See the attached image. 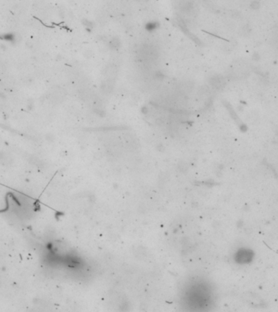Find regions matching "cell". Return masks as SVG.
Masks as SVG:
<instances>
[{
    "mask_svg": "<svg viewBox=\"0 0 278 312\" xmlns=\"http://www.w3.org/2000/svg\"><path fill=\"white\" fill-rule=\"evenodd\" d=\"M82 24L84 25V27L85 28L87 32L90 33L92 31V29H94V23L92 22L91 20H86V19H84L82 20Z\"/></svg>",
    "mask_w": 278,
    "mask_h": 312,
    "instance_id": "cell-5",
    "label": "cell"
},
{
    "mask_svg": "<svg viewBox=\"0 0 278 312\" xmlns=\"http://www.w3.org/2000/svg\"><path fill=\"white\" fill-rule=\"evenodd\" d=\"M105 76L107 77V79L110 80V79H112V78H114V77H116V76L117 74V69H116V66H114V65H109V66H107V68H106V70H105Z\"/></svg>",
    "mask_w": 278,
    "mask_h": 312,
    "instance_id": "cell-3",
    "label": "cell"
},
{
    "mask_svg": "<svg viewBox=\"0 0 278 312\" xmlns=\"http://www.w3.org/2000/svg\"><path fill=\"white\" fill-rule=\"evenodd\" d=\"M159 28V23L155 20H151L146 23L145 25V29L148 33H153L156 31Z\"/></svg>",
    "mask_w": 278,
    "mask_h": 312,
    "instance_id": "cell-2",
    "label": "cell"
},
{
    "mask_svg": "<svg viewBox=\"0 0 278 312\" xmlns=\"http://www.w3.org/2000/svg\"><path fill=\"white\" fill-rule=\"evenodd\" d=\"M109 47L112 50H116L120 47V41L118 37H112L109 41Z\"/></svg>",
    "mask_w": 278,
    "mask_h": 312,
    "instance_id": "cell-4",
    "label": "cell"
},
{
    "mask_svg": "<svg viewBox=\"0 0 278 312\" xmlns=\"http://www.w3.org/2000/svg\"><path fill=\"white\" fill-rule=\"evenodd\" d=\"M255 253L248 248H240L234 255V260L237 263L245 265L251 263L254 259Z\"/></svg>",
    "mask_w": 278,
    "mask_h": 312,
    "instance_id": "cell-1",
    "label": "cell"
},
{
    "mask_svg": "<svg viewBox=\"0 0 278 312\" xmlns=\"http://www.w3.org/2000/svg\"><path fill=\"white\" fill-rule=\"evenodd\" d=\"M109 81L110 80H108V81H105L104 83L102 84V90L105 92V93H108V92L112 91V84H109Z\"/></svg>",
    "mask_w": 278,
    "mask_h": 312,
    "instance_id": "cell-6",
    "label": "cell"
}]
</instances>
